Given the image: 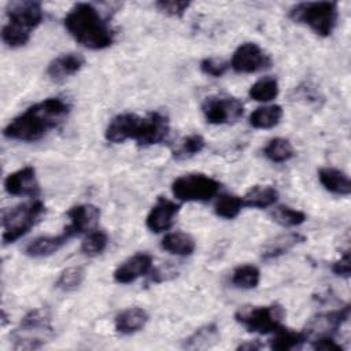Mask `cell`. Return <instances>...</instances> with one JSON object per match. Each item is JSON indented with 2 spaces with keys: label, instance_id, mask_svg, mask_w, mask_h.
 <instances>
[{
  "label": "cell",
  "instance_id": "obj_1",
  "mask_svg": "<svg viewBox=\"0 0 351 351\" xmlns=\"http://www.w3.org/2000/svg\"><path fill=\"white\" fill-rule=\"evenodd\" d=\"M70 114V106L60 97H48L15 117L3 130L10 140L33 143L56 129Z\"/></svg>",
  "mask_w": 351,
  "mask_h": 351
},
{
  "label": "cell",
  "instance_id": "obj_2",
  "mask_svg": "<svg viewBox=\"0 0 351 351\" xmlns=\"http://www.w3.org/2000/svg\"><path fill=\"white\" fill-rule=\"evenodd\" d=\"M69 34L82 47L104 49L114 43V30L96 7L89 3H77L63 19Z\"/></svg>",
  "mask_w": 351,
  "mask_h": 351
},
{
  "label": "cell",
  "instance_id": "obj_3",
  "mask_svg": "<svg viewBox=\"0 0 351 351\" xmlns=\"http://www.w3.org/2000/svg\"><path fill=\"white\" fill-rule=\"evenodd\" d=\"M55 336L52 314L48 308L30 310L11 332L12 350H37L49 343Z\"/></svg>",
  "mask_w": 351,
  "mask_h": 351
},
{
  "label": "cell",
  "instance_id": "obj_4",
  "mask_svg": "<svg viewBox=\"0 0 351 351\" xmlns=\"http://www.w3.org/2000/svg\"><path fill=\"white\" fill-rule=\"evenodd\" d=\"M288 16L296 23L308 26L315 34L328 37L337 25L339 8L335 1H306L293 5Z\"/></svg>",
  "mask_w": 351,
  "mask_h": 351
},
{
  "label": "cell",
  "instance_id": "obj_5",
  "mask_svg": "<svg viewBox=\"0 0 351 351\" xmlns=\"http://www.w3.org/2000/svg\"><path fill=\"white\" fill-rule=\"evenodd\" d=\"M44 213L45 206L38 199L4 210L1 217L4 243H14L25 236L40 221Z\"/></svg>",
  "mask_w": 351,
  "mask_h": 351
},
{
  "label": "cell",
  "instance_id": "obj_6",
  "mask_svg": "<svg viewBox=\"0 0 351 351\" xmlns=\"http://www.w3.org/2000/svg\"><path fill=\"white\" fill-rule=\"evenodd\" d=\"M284 318L285 310L277 303L269 306H244L234 314V319L240 325H243L248 332L259 335L274 332L281 326Z\"/></svg>",
  "mask_w": 351,
  "mask_h": 351
},
{
  "label": "cell",
  "instance_id": "obj_7",
  "mask_svg": "<svg viewBox=\"0 0 351 351\" xmlns=\"http://www.w3.org/2000/svg\"><path fill=\"white\" fill-rule=\"evenodd\" d=\"M219 188V181L202 173L184 174L171 184L174 197L181 202H208L218 193Z\"/></svg>",
  "mask_w": 351,
  "mask_h": 351
},
{
  "label": "cell",
  "instance_id": "obj_8",
  "mask_svg": "<svg viewBox=\"0 0 351 351\" xmlns=\"http://www.w3.org/2000/svg\"><path fill=\"white\" fill-rule=\"evenodd\" d=\"M202 112L208 123L223 125L239 121L243 117V103L230 96H208L202 103Z\"/></svg>",
  "mask_w": 351,
  "mask_h": 351
},
{
  "label": "cell",
  "instance_id": "obj_9",
  "mask_svg": "<svg viewBox=\"0 0 351 351\" xmlns=\"http://www.w3.org/2000/svg\"><path fill=\"white\" fill-rule=\"evenodd\" d=\"M271 66L270 56L255 43H244L233 52L230 67L240 74H251Z\"/></svg>",
  "mask_w": 351,
  "mask_h": 351
},
{
  "label": "cell",
  "instance_id": "obj_10",
  "mask_svg": "<svg viewBox=\"0 0 351 351\" xmlns=\"http://www.w3.org/2000/svg\"><path fill=\"white\" fill-rule=\"evenodd\" d=\"M8 23L27 32H32L43 22L44 11L38 1H10L5 8Z\"/></svg>",
  "mask_w": 351,
  "mask_h": 351
},
{
  "label": "cell",
  "instance_id": "obj_11",
  "mask_svg": "<svg viewBox=\"0 0 351 351\" xmlns=\"http://www.w3.org/2000/svg\"><path fill=\"white\" fill-rule=\"evenodd\" d=\"M169 133H170L169 118L159 111H154V112H149L145 118H143L140 133L136 141L141 147L156 145L163 143L169 137Z\"/></svg>",
  "mask_w": 351,
  "mask_h": 351
},
{
  "label": "cell",
  "instance_id": "obj_12",
  "mask_svg": "<svg viewBox=\"0 0 351 351\" xmlns=\"http://www.w3.org/2000/svg\"><path fill=\"white\" fill-rule=\"evenodd\" d=\"M141 122H143V118L136 114H132V112L119 114L114 117L107 125L104 137L107 141L114 144H119L130 138L136 140L140 133Z\"/></svg>",
  "mask_w": 351,
  "mask_h": 351
},
{
  "label": "cell",
  "instance_id": "obj_13",
  "mask_svg": "<svg viewBox=\"0 0 351 351\" xmlns=\"http://www.w3.org/2000/svg\"><path fill=\"white\" fill-rule=\"evenodd\" d=\"M67 217L70 222L64 226V230L70 237H75L96 228L100 210L93 204H77L67 211Z\"/></svg>",
  "mask_w": 351,
  "mask_h": 351
},
{
  "label": "cell",
  "instance_id": "obj_14",
  "mask_svg": "<svg viewBox=\"0 0 351 351\" xmlns=\"http://www.w3.org/2000/svg\"><path fill=\"white\" fill-rule=\"evenodd\" d=\"M350 317V306H344L339 310L324 313L315 315L307 325L306 330H303L308 337H319V336H333V333L348 319Z\"/></svg>",
  "mask_w": 351,
  "mask_h": 351
},
{
  "label": "cell",
  "instance_id": "obj_15",
  "mask_svg": "<svg viewBox=\"0 0 351 351\" xmlns=\"http://www.w3.org/2000/svg\"><path fill=\"white\" fill-rule=\"evenodd\" d=\"M152 256L147 252L134 254L114 270L112 277L118 284L133 282L152 270Z\"/></svg>",
  "mask_w": 351,
  "mask_h": 351
},
{
  "label": "cell",
  "instance_id": "obj_16",
  "mask_svg": "<svg viewBox=\"0 0 351 351\" xmlns=\"http://www.w3.org/2000/svg\"><path fill=\"white\" fill-rule=\"evenodd\" d=\"M4 189L14 196H37L40 186L36 178V169L25 166L10 173L4 180Z\"/></svg>",
  "mask_w": 351,
  "mask_h": 351
},
{
  "label": "cell",
  "instance_id": "obj_17",
  "mask_svg": "<svg viewBox=\"0 0 351 351\" xmlns=\"http://www.w3.org/2000/svg\"><path fill=\"white\" fill-rule=\"evenodd\" d=\"M180 211V204L165 197H159L149 210L145 223L154 233H160L171 228L174 219Z\"/></svg>",
  "mask_w": 351,
  "mask_h": 351
},
{
  "label": "cell",
  "instance_id": "obj_18",
  "mask_svg": "<svg viewBox=\"0 0 351 351\" xmlns=\"http://www.w3.org/2000/svg\"><path fill=\"white\" fill-rule=\"evenodd\" d=\"M85 64V59L80 53L69 52L63 53L53 60L47 67V75L52 81H62L67 77L77 74Z\"/></svg>",
  "mask_w": 351,
  "mask_h": 351
},
{
  "label": "cell",
  "instance_id": "obj_19",
  "mask_svg": "<svg viewBox=\"0 0 351 351\" xmlns=\"http://www.w3.org/2000/svg\"><path fill=\"white\" fill-rule=\"evenodd\" d=\"M71 237L63 229L56 236H40L29 241L25 247V254L32 258H44L59 251Z\"/></svg>",
  "mask_w": 351,
  "mask_h": 351
},
{
  "label": "cell",
  "instance_id": "obj_20",
  "mask_svg": "<svg viewBox=\"0 0 351 351\" xmlns=\"http://www.w3.org/2000/svg\"><path fill=\"white\" fill-rule=\"evenodd\" d=\"M148 322V314L141 307H130L121 311L114 321L115 330L121 335H133L141 330Z\"/></svg>",
  "mask_w": 351,
  "mask_h": 351
},
{
  "label": "cell",
  "instance_id": "obj_21",
  "mask_svg": "<svg viewBox=\"0 0 351 351\" xmlns=\"http://www.w3.org/2000/svg\"><path fill=\"white\" fill-rule=\"evenodd\" d=\"M318 180L321 185L333 195L347 196L351 192V182L348 176L335 167H322L318 170Z\"/></svg>",
  "mask_w": 351,
  "mask_h": 351
},
{
  "label": "cell",
  "instance_id": "obj_22",
  "mask_svg": "<svg viewBox=\"0 0 351 351\" xmlns=\"http://www.w3.org/2000/svg\"><path fill=\"white\" fill-rule=\"evenodd\" d=\"M306 241V237L300 233H285V234H280L277 237H274L273 240H270L261 252L262 259L265 261H270V259H276L284 254H287L289 250H292L295 245L300 244Z\"/></svg>",
  "mask_w": 351,
  "mask_h": 351
},
{
  "label": "cell",
  "instance_id": "obj_23",
  "mask_svg": "<svg viewBox=\"0 0 351 351\" xmlns=\"http://www.w3.org/2000/svg\"><path fill=\"white\" fill-rule=\"evenodd\" d=\"M244 207L267 208L278 199V191L271 185H254L241 197Z\"/></svg>",
  "mask_w": 351,
  "mask_h": 351
},
{
  "label": "cell",
  "instance_id": "obj_24",
  "mask_svg": "<svg viewBox=\"0 0 351 351\" xmlns=\"http://www.w3.org/2000/svg\"><path fill=\"white\" fill-rule=\"evenodd\" d=\"M160 247L174 255L178 256H189L196 250V243L193 237L184 232H171L163 236L160 241Z\"/></svg>",
  "mask_w": 351,
  "mask_h": 351
},
{
  "label": "cell",
  "instance_id": "obj_25",
  "mask_svg": "<svg viewBox=\"0 0 351 351\" xmlns=\"http://www.w3.org/2000/svg\"><path fill=\"white\" fill-rule=\"evenodd\" d=\"M219 340V330L215 324H207L196 329L191 336H188L182 347L186 350H206L217 344Z\"/></svg>",
  "mask_w": 351,
  "mask_h": 351
},
{
  "label": "cell",
  "instance_id": "obj_26",
  "mask_svg": "<svg viewBox=\"0 0 351 351\" xmlns=\"http://www.w3.org/2000/svg\"><path fill=\"white\" fill-rule=\"evenodd\" d=\"M306 341L307 336L304 332H296L280 326L274 330V336L270 340V348L274 351H289L300 348Z\"/></svg>",
  "mask_w": 351,
  "mask_h": 351
},
{
  "label": "cell",
  "instance_id": "obj_27",
  "mask_svg": "<svg viewBox=\"0 0 351 351\" xmlns=\"http://www.w3.org/2000/svg\"><path fill=\"white\" fill-rule=\"evenodd\" d=\"M284 115L282 107L278 104H270L256 108L251 112L248 121L255 129H271L281 121Z\"/></svg>",
  "mask_w": 351,
  "mask_h": 351
},
{
  "label": "cell",
  "instance_id": "obj_28",
  "mask_svg": "<svg viewBox=\"0 0 351 351\" xmlns=\"http://www.w3.org/2000/svg\"><path fill=\"white\" fill-rule=\"evenodd\" d=\"M263 155L273 163H284L293 158L295 151L288 138L274 137L263 148Z\"/></svg>",
  "mask_w": 351,
  "mask_h": 351
},
{
  "label": "cell",
  "instance_id": "obj_29",
  "mask_svg": "<svg viewBox=\"0 0 351 351\" xmlns=\"http://www.w3.org/2000/svg\"><path fill=\"white\" fill-rule=\"evenodd\" d=\"M278 90V81L271 75H266L251 85L248 95L255 101L267 103L277 97Z\"/></svg>",
  "mask_w": 351,
  "mask_h": 351
},
{
  "label": "cell",
  "instance_id": "obj_30",
  "mask_svg": "<svg viewBox=\"0 0 351 351\" xmlns=\"http://www.w3.org/2000/svg\"><path fill=\"white\" fill-rule=\"evenodd\" d=\"M261 281V271L254 265H240L230 276V282L236 288L252 289L256 288Z\"/></svg>",
  "mask_w": 351,
  "mask_h": 351
},
{
  "label": "cell",
  "instance_id": "obj_31",
  "mask_svg": "<svg viewBox=\"0 0 351 351\" xmlns=\"http://www.w3.org/2000/svg\"><path fill=\"white\" fill-rule=\"evenodd\" d=\"M270 217L274 222L284 228L299 226L306 221V214L302 210L289 206H277L271 210Z\"/></svg>",
  "mask_w": 351,
  "mask_h": 351
},
{
  "label": "cell",
  "instance_id": "obj_32",
  "mask_svg": "<svg viewBox=\"0 0 351 351\" xmlns=\"http://www.w3.org/2000/svg\"><path fill=\"white\" fill-rule=\"evenodd\" d=\"M85 280V270L81 266H71L64 269L56 282L55 287L63 292H71L75 291L77 288H80V285L84 282Z\"/></svg>",
  "mask_w": 351,
  "mask_h": 351
},
{
  "label": "cell",
  "instance_id": "obj_33",
  "mask_svg": "<svg viewBox=\"0 0 351 351\" xmlns=\"http://www.w3.org/2000/svg\"><path fill=\"white\" fill-rule=\"evenodd\" d=\"M244 207L243 199L234 195H222L214 206V211L218 217L225 219L236 218Z\"/></svg>",
  "mask_w": 351,
  "mask_h": 351
},
{
  "label": "cell",
  "instance_id": "obj_34",
  "mask_svg": "<svg viewBox=\"0 0 351 351\" xmlns=\"http://www.w3.org/2000/svg\"><path fill=\"white\" fill-rule=\"evenodd\" d=\"M108 244V236L103 230H92L81 243V252L86 256H96L101 254Z\"/></svg>",
  "mask_w": 351,
  "mask_h": 351
},
{
  "label": "cell",
  "instance_id": "obj_35",
  "mask_svg": "<svg viewBox=\"0 0 351 351\" xmlns=\"http://www.w3.org/2000/svg\"><path fill=\"white\" fill-rule=\"evenodd\" d=\"M206 145V141L203 136L200 134H189L184 137L178 145L177 149H174V158L177 159H184V158H191L199 152L203 151Z\"/></svg>",
  "mask_w": 351,
  "mask_h": 351
},
{
  "label": "cell",
  "instance_id": "obj_36",
  "mask_svg": "<svg viewBox=\"0 0 351 351\" xmlns=\"http://www.w3.org/2000/svg\"><path fill=\"white\" fill-rule=\"evenodd\" d=\"M30 36H32L30 33L19 29L8 22L1 29V40L10 48H19V47L26 45L30 40Z\"/></svg>",
  "mask_w": 351,
  "mask_h": 351
},
{
  "label": "cell",
  "instance_id": "obj_37",
  "mask_svg": "<svg viewBox=\"0 0 351 351\" xmlns=\"http://www.w3.org/2000/svg\"><path fill=\"white\" fill-rule=\"evenodd\" d=\"M155 7L158 11L173 16V18H181L186 12V10L191 7V1H182V0H159L155 3Z\"/></svg>",
  "mask_w": 351,
  "mask_h": 351
},
{
  "label": "cell",
  "instance_id": "obj_38",
  "mask_svg": "<svg viewBox=\"0 0 351 351\" xmlns=\"http://www.w3.org/2000/svg\"><path fill=\"white\" fill-rule=\"evenodd\" d=\"M229 64L226 62H222V60H218L215 58H204L202 62H200V70L202 73L207 74V75H211V77H222L226 70H228Z\"/></svg>",
  "mask_w": 351,
  "mask_h": 351
},
{
  "label": "cell",
  "instance_id": "obj_39",
  "mask_svg": "<svg viewBox=\"0 0 351 351\" xmlns=\"http://www.w3.org/2000/svg\"><path fill=\"white\" fill-rule=\"evenodd\" d=\"M313 348L318 351H341L343 347L333 339V336H319L313 340Z\"/></svg>",
  "mask_w": 351,
  "mask_h": 351
},
{
  "label": "cell",
  "instance_id": "obj_40",
  "mask_svg": "<svg viewBox=\"0 0 351 351\" xmlns=\"http://www.w3.org/2000/svg\"><path fill=\"white\" fill-rule=\"evenodd\" d=\"M332 271L333 274L339 277H350L351 273V261H350V252L346 251L336 262L332 265Z\"/></svg>",
  "mask_w": 351,
  "mask_h": 351
},
{
  "label": "cell",
  "instance_id": "obj_41",
  "mask_svg": "<svg viewBox=\"0 0 351 351\" xmlns=\"http://www.w3.org/2000/svg\"><path fill=\"white\" fill-rule=\"evenodd\" d=\"M261 346L256 343H243L237 347V350H259Z\"/></svg>",
  "mask_w": 351,
  "mask_h": 351
}]
</instances>
